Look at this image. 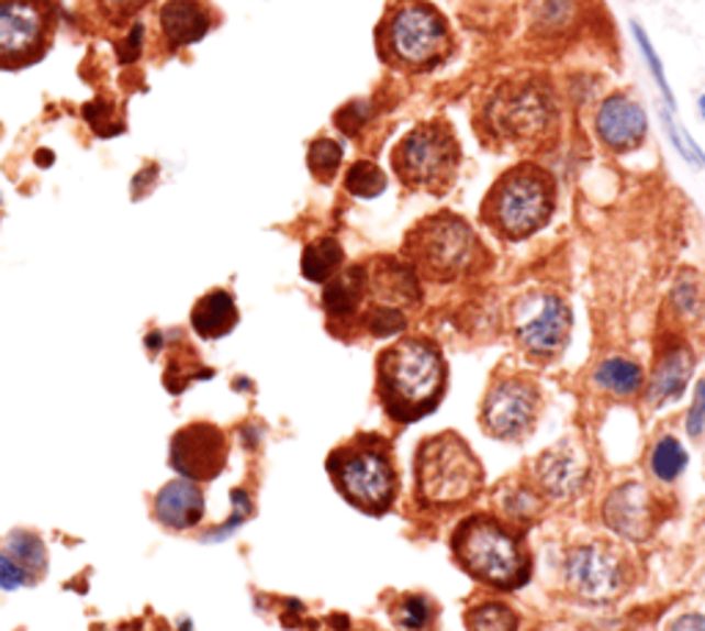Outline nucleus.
<instances>
[{
	"label": "nucleus",
	"instance_id": "nucleus-17",
	"mask_svg": "<svg viewBox=\"0 0 705 631\" xmlns=\"http://www.w3.org/2000/svg\"><path fill=\"white\" fill-rule=\"evenodd\" d=\"M595 133L606 150L631 152L642 146L648 135V113L631 97L612 95L601 102L595 113Z\"/></svg>",
	"mask_w": 705,
	"mask_h": 631
},
{
	"label": "nucleus",
	"instance_id": "nucleus-42",
	"mask_svg": "<svg viewBox=\"0 0 705 631\" xmlns=\"http://www.w3.org/2000/svg\"><path fill=\"white\" fill-rule=\"evenodd\" d=\"M146 0H97V7L102 9V14L113 20V23H122V20H130Z\"/></svg>",
	"mask_w": 705,
	"mask_h": 631
},
{
	"label": "nucleus",
	"instance_id": "nucleus-26",
	"mask_svg": "<svg viewBox=\"0 0 705 631\" xmlns=\"http://www.w3.org/2000/svg\"><path fill=\"white\" fill-rule=\"evenodd\" d=\"M389 612L403 631H427L436 620V604L422 593H403L394 598Z\"/></svg>",
	"mask_w": 705,
	"mask_h": 631
},
{
	"label": "nucleus",
	"instance_id": "nucleus-20",
	"mask_svg": "<svg viewBox=\"0 0 705 631\" xmlns=\"http://www.w3.org/2000/svg\"><path fill=\"white\" fill-rule=\"evenodd\" d=\"M694 373V353L689 345H670L656 362L650 373V384L645 389V400L650 408H661L675 402L686 391Z\"/></svg>",
	"mask_w": 705,
	"mask_h": 631
},
{
	"label": "nucleus",
	"instance_id": "nucleus-2",
	"mask_svg": "<svg viewBox=\"0 0 705 631\" xmlns=\"http://www.w3.org/2000/svg\"><path fill=\"white\" fill-rule=\"evenodd\" d=\"M452 554L471 579L496 590H518L533 574V557L524 538L488 513H477L458 524Z\"/></svg>",
	"mask_w": 705,
	"mask_h": 631
},
{
	"label": "nucleus",
	"instance_id": "nucleus-1",
	"mask_svg": "<svg viewBox=\"0 0 705 631\" xmlns=\"http://www.w3.org/2000/svg\"><path fill=\"white\" fill-rule=\"evenodd\" d=\"M447 391V362L436 342L409 336L378 356V395L394 422H419Z\"/></svg>",
	"mask_w": 705,
	"mask_h": 631
},
{
	"label": "nucleus",
	"instance_id": "nucleus-27",
	"mask_svg": "<svg viewBox=\"0 0 705 631\" xmlns=\"http://www.w3.org/2000/svg\"><path fill=\"white\" fill-rule=\"evenodd\" d=\"M518 612L504 601H480L466 612L469 631H518Z\"/></svg>",
	"mask_w": 705,
	"mask_h": 631
},
{
	"label": "nucleus",
	"instance_id": "nucleus-3",
	"mask_svg": "<svg viewBox=\"0 0 705 631\" xmlns=\"http://www.w3.org/2000/svg\"><path fill=\"white\" fill-rule=\"evenodd\" d=\"M557 185L540 166H515L493 182L482 204V219L504 241H526L549 224Z\"/></svg>",
	"mask_w": 705,
	"mask_h": 631
},
{
	"label": "nucleus",
	"instance_id": "nucleus-43",
	"mask_svg": "<svg viewBox=\"0 0 705 631\" xmlns=\"http://www.w3.org/2000/svg\"><path fill=\"white\" fill-rule=\"evenodd\" d=\"M141 42H144V29H141V25L135 23L133 31L127 34V40H124V45L116 47L119 62H122V64L135 62V58H138V53H141Z\"/></svg>",
	"mask_w": 705,
	"mask_h": 631
},
{
	"label": "nucleus",
	"instance_id": "nucleus-24",
	"mask_svg": "<svg viewBox=\"0 0 705 631\" xmlns=\"http://www.w3.org/2000/svg\"><path fill=\"white\" fill-rule=\"evenodd\" d=\"M593 380L615 397H634L645 389V369L623 356H609L595 367Z\"/></svg>",
	"mask_w": 705,
	"mask_h": 631
},
{
	"label": "nucleus",
	"instance_id": "nucleus-14",
	"mask_svg": "<svg viewBox=\"0 0 705 631\" xmlns=\"http://www.w3.org/2000/svg\"><path fill=\"white\" fill-rule=\"evenodd\" d=\"M230 444L221 428L210 422H193L171 439V466L186 480L208 483L224 472Z\"/></svg>",
	"mask_w": 705,
	"mask_h": 631
},
{
	"label": "nucleus",
	"instance_id": "nucleus-44",
	"mask_svg": "<svg viewBox=\"0 0 705 631\" xmlns=\"http://www.w3.org/2000/svg\"><path fill=\"white\" fill-rule=\"evenodd\" d=\"M667 631H705V615L686 612L675 620Z\"/></svg>",
	"mask_w": 705,
	"mask_h": 631
},
{
	"label": "nucleus",
	"instance_id": "nucleus-8",
	"mask_svg": "<svg viewBox=\"0 0 705 631\" xmlns=\"http://www.w3.org/2000/svg\"><path fill=\"white\" fill-rule=\"evenodd\" d=\"M392 166L411 188L444 193L460 166V146L452 128L444 122L416 124L394 146Z\"/></svg>",
	"mask_w": 705,
	"mask_h": 631
},
{
	"label": "nucleus",
	"instance_id": "nucleus-25",
	"mask_svg": "<svg viewBox=\"0 0 705 631\" xmlns=\"http://www.w3.org/2000/svg\"><path fill=\"white\" fill-rule=\"evenodd\" d=\"M342 263H345V252H342L339 241L336 237H320V241H312L303 248L301 270L314 285H325V281L339 274Z\"/></svg>",
	"mask_w": 705,
	"mask_h": 631
},
{
	"label": "nucleus",
	"instance_id": "nucleus-6",
	"mask_svg": "<svg viewBox=\"0 0 705 631\" xmlns=\"http://www.w3.org/2000/svg\"><path fill=\"white\" fill-rule=\"evenodd\" d=\"M493 139L513 146H538L557 130V97L546 80H504L482 108Z\"/></svg>",
	"mask_w": 705,
	"mask_h": 631
},
{
	"label": "nucleus",
	"instance_id": "nucleus-10",
	"mask_svg": "<svg viewBox=\"0 0 705 631\" xmlns=\"http://www.w3.org/2000/svg\"><path fill=\"white\" fill-rule=\"evenodd\" d=\"M47 0H0V69H20L45 58L53 40Z\"/></svg>",
	"mask_w": 705,
	"mask_h": 631
},
{
	"label": "nucleus",
	"instance_id": "nucleus-18",
	"mask_svg": "<svg viewBox=\"0 0 705 631\" xmlns=\"http://www.w3.org/2000/svg\"><path fill=\"white\" fill-rule=\"evenodd\" d=\"M367 285H370V303H383V307H416L422 301L419 274L409 259L398 257H378L372 268H367Z\"/></svg>",
	"mask_w": 705,
	"mask_h": 631
},
{
	"label": "nucleus",
	"instance_id": "nucleus-19",
	"mask_svg": "<svg viewBox=\"0 0 705 631\" xmlns=\"http://www.w3.org/2000/svg\"><path fill=\"white\" fill-rule=\"evenodd\" d=\"M213 29V12L204 0H168L160 9V34L171 51L202 42Z\"/></svg>",
	"mask_w": 705,
	"mask_h": 631
},
{
	"label": "nucleus",
	"instance_id": "nucleus-12",
	"mask_svg": "<svg viewBox=\"0 0 705 631\" xmlns=\"http://www.w3.org/2000/svg\"><path fill=\"white\" fill-rule=\"evenodd\" d=\"M540 389L524 375H507L493 380L480 408V422L488 436L515 442L524 439L538 422Z\"/></svg>",
	"mask_w": 705,
	"mask_h": 631
},
{
	"label": "nucleus",
	"instance_id": "nucleus-21",
	"mask_svg": "<svg viewBox=\"0 0 705 631\" xmlns=\"http://www.w3.org/2000/svg\"><path fill=\"white\" fill-rule=\"evenodd\" d=\"M367 296H370V285H367V265H350V268L339 270L334 279L325 281V290H323L325 314H328L334 323H350V320L361 318Z\"/></svg>",
	"mask_w": 705,
	"mask_h": 631
},
{
	"label": "nucleus",
	"instance_id": "nucleus-13",
	"mask_svg": "<svg viewBox=\"0 0 705 631\" xmlns=\"http://www.w3.org/2000/svg\"><path fill=\"white\" fill-rule=\"evenodd\" d=\"M571 309L555 292H535L515 303V340L533 358H551L571 334Z\"/></svg>",
	"mask_w": 705,
	"mask_h": 631
},
{
	"label": "nucleus",
	"instance_id": "nucleus-36",
	"mask_svg": "<svg viewBox=\"0 0 705 631\" xmlns=\"http://www.w3.org/2000/svg\"><path fill=\"white\" fill-rule=\"evenodd\" d=\"M672 307L681 314H686V318H697L700 309H703L697 276H694V279L692 276H681V279H678L675 290H672Z\"/></svg>",
	"mask_w": 705,
	"mask_h": 631
},
{
	"label": "nucleus",
	"instance_id": "nucleus-34",
	"mask_svg": "<svg viewBox=\"0 0 705 631\" xmlns=\"http://www.w3.org/2000/svg\"><path fill=\"white\" fill-rule=\"evenodd\" d=\"M36 582L40 579L9 549L0 546V590H20V587L36 585Z\"/></svg>",
	"mask_w": 705,
	"mask_h": 631
},
{
	"label": "nucleus",
	"instance_id": "nucleus-37",
	"mask_svg": "<svg viewBox=\"0 0 705 631\" xmlns=\"http://www.w3.org/2000/svg\"><path fill=\"white\" fill-rule=\"evenodd\" d=\"M661 119H664V130H667V135H670L672 146H675V150H678V155H681L686 163H697V166L705 168V155H703V152H700V146L694 144V141L689 139V135L683 133L681 128H678V122H672L670 113H664V117H661Z\"/></svg>",
	"mask_w": 705,
	"mask_h": 631
},
{
	"label": "nucleus",
	"instance_id": "nucleus-16",
	"mask_svg": "<svg viewBox=\"0 0 705 631\" xmlns=\"http://www.w3.org/2000/svg\"><path fill=\"white\" fill-rule=\"evenodd\" d=\"M653 508V497L642 483H623L606 494L601 516L615 535L628 538V541H645L656 524Z\"/></svg>",
	"mask_w": 705,
	"mask_h": 631
},
{
	"label": "nucleus",
	"instance_id": "nucleus-11",
	"mask_svg": "<svg viewBox=\"0 0 705 631\" xmlns=\"http://www.w3.org/2000/svg\"><path fill=\"white\" fill-rule=\"evenodd\" d=\"M628 560L609 541H590L573 549L566 560V582L584 601H612L628 585Z\"/></svg>",
	"mask_w": 705,
	"mask_h": 631
},
{
	"label": "nucleus",
	"instance_id": "nucleus-39",
	"mask_svg": "<svg viewBox=\"0 0 705 631\" xmlns=\"http://www.w3.org/2000/svg\"><path fill=\"white\" fill-rule=\"evenodd\" d=\"M83 117L89 119V124H91V128H94L100 135H108L105 124H113V130H116V133H119V130H122V122H119V119H113V108L108 106V102H102V100L89 102V106L83 108Z\"/></svg>",
	"mask_w": 705,
	"mask_h": 631
},
{
	"label": "nucleus",
	"instance_id": "nucleus-32",
	"mask_svg": "<svg viewBox=\"0 0 705 631\" xmlns=\"http://www.w3.org/2000/svg\"><path fill=\"white\" fill-rule=\"evenodd\" d=\"M361 323L372 336H398L409 329V314L398 307H383V303H370L361 312Z\"/></svg>",
	"mask_w": 705,
	"mask_h": 631
},
{
	"label": "nucleus",
	"instance_id": "nucleus-7",
	"mask_svg": "<svg viewBox=\"0 0 705 631\" xmlns=\"http://www.w3.org/2000/svg\"><path fill=\"white\" fill-rule=\"evenodd\" d=\"M416 494L422 505L455 508L474 499L482 488V466L458 433H438L416 450Z\"/></svg>",
	"mask_w": 705,
	"mask_h": 631
},
{
	"label": "nucleus",
	"instance_id": "nucleus-28",
	"mask_svg": "<svg viewBox=\"0 0 705 631\" xmlns=\"http://www.w3.org/2000/svg\"><path fill=\"white\" fill-rule=\"evenodd\" d=\"M689 455L675 436H661L650 453V469L661 483H675L686 469Z\"/></svg>",
	"mask_w": 705,
	"mask_h": 631
},
{
	"label": "nucleus",
	"instance_id": "nucleus-40",
	"mask_svg": "<svg viewBox=\"0 0 705 631\" xmlns=\"http://www.w3.org/2000/svg\"><path fill=\"white\" fill-rule=\"evenodd\" d=\"M703 428H705V378L697 380V386H694V400L686 417V433L692 439H700Z\"/></svg>",
	"mask_w": 705,
	"mask_h": 631
},
{
	"label": "nucleus",
	"instance_id": "nucleus-4",
	"mask_svg": "<svg viewBox=\"0 0 705 631\" xmlns=\"http://www.w3.org/2000/svg\"><path fill=\"white\" fill-rule=\"evenodd\" d=\"M328 475L336 491L365 513L381 516L398 499V469L392 447L376 433H361L328 455Z\"/></svg>",
	"mask_w": 705,
	"mask_h": 631
},
{
	"label": "nucleus",
	"instance_id": "nucleus-22",
	"mask_svg": "<svg viewBox=\"0 0 705 631\" xmlns=\"http://www.w3.org/2000/svg\"><path fill=\"white\" fill-rule=\"evenodd\" d=\"M155 516L168 530H191L204 516V494L193 480H174L155 497Z\"/></svg>",
	"mask_w": 705,
	"mask_h": 631
},
{
	"label": "nucleus",
	"instance_id": "nucleus-45",
	"mask_svg": "<svg viewBox=\"0 0 705 631\" xmlns=\"http://www.w3.org/2000/svg\"><path fill=\"white\" fill-rule=\"evenodd\" d=\"M36 160H40V163H51L53 155H45V152H40V155H36Z\"/></svg>",
	"mask_w": 705,
	"mask_h": 631
},
{
	"label": "nucleus",
	"instance_id": "nucleus-5",
	"mask_svg": "<svg viewBox=\"0 0 705 631\" xmlns=\"http://www.w3.org/2000/svg\"><path fill=\"white\" fill-rule=\"evenodd\" d=\"M485 257V248L469 221L452 213L422 219L405 237V259L414 265L416 274L441 285L477 274Z\"/></svg>",
	"mask_w": 705,
	"mask_h": 631
},
{
	"label": "nucleus",
	"instance_id": "nucleus-46",
	"mask_svg": "<svg viewBox=\"0 0 705 631\" xmlns=\"http://www.w3.org/2000/svg\"><path fill=\"white\" fill-rule=\"evenodd\" d=\"M700 113H703V119H705V95L700 97Z\"/></svg>",
	"mask_w": 705,
	"mask_h": 631
},
{
	"label": "nucleus",
	"instance_id": "nucleus-30",
	"mask_svg": "<svg viewBox=\"0 0 705 631\" xmlns=\"http://www.w3.org/2000/svg\"><path fill=\"white\" fill-rule=\"evenodd\" d=\"M3 549H9V552H12L14 557H18L20 563H23L25 568H29L31 574L36 576V579H42V576H45V571H47V549H45V543H42L40 535H34V532L18 530V532H12V535L7 538Z\"/></svg>",
	"mask_w": 705,
	"mask_h": 631
},
{
	"label": "nucleus",
	"instance_id": "nucleus-29",
	"mask_svg": "<svg viewBox=\"0 0 705 631\" xmlns=\"http://www.w3.org/2000/svg\"><path fill=\"white\" fill-rule=\"evenodd\" d=\"M345 188L347 193L359 196V199H378L387 190V174L372 160L352 163L345 174Z\"/></svg>",
	"mask_w": 705,
	"mask_h": 631
},
{
	"label": "nucleus",
	"instance_id": "nucleus-41",
	"mask_svg": "<svg viewBox=\"0 0 705 631\" xmlns=\"http://www.w3.org/2000/svg\"><path fill=\"white\" fill-rule=\"evenodd\" d=\"M367 122V106L365 102H350L347 108H342L336 113V128L347 135H356V130Z\"/></svg>",
	"mask_w": 705,
	"mask_h": 631
},
{
	"label": "nucleus",
	"instance_id": "nucleus-33",
	"mask_svg": "<svg viewBox=\"0 0 705 631\" xmlns=\"http://www.w3.org/2000/svg\"><path fill=\"white\" fill-rule=\"evenodd\" d=\"M499 502H502V508H504V513L510 516V519H515V521H533L535 516L540 513V494L538 491H533V488L529 486H510V488H504V494H502V499H499Z\"/></svg>",
	"mask_w": 705,
	"mask_h": 631
},
{
	"label": "nucleus",
	"instance_id": "nucleus-9",
	"mask_svg": "<svg viewBox=\"0 0 705 631\" xmlns=\"http://www.w3.org/2000/svg\"><path fill=\"white\" fill-rule=\"evenodd\" d=\"M387 53L405 69H427L447 58L452 47L449 25L441 14L422 0H405L383 29Z\"/></svg>",
	"mask_w": 705,
	"mask_h": 631
},
{
	"label": "nucleus",
	"instance_id": "nucleus-38",
	"mask_svg": "<svg viewBox=\"0 0 705 631\" xmlns=\"http://www.w3.org/2000/svg\"><path fill=\"white\" fill-rule=\"evenodd\" d=\"M573 14H577V0H544V7H540V23L560 31L562 25L571 23Z\"/></svg>",
	"mask_w": 705,
	"mask_h": 631
},
{
	"label": "nucleus",
	"instance_id": "nucleus-31",
	"mask_svg": "<svg viewBox=\"0 0 705 631\" xmlns=\"http://www.w3.org/2000/svg\"><path fill=\"white\" fill-rule=\"evenodd\" d=\"M342 157H345V150H342L339 141L334 139H314L309 144V171L320 179V182H331V179L339 174Z\"/></svg>",
	"mask_w": 705,
	"mask_h": 631
},
{
	"label": "nucleus",
	"instance_id": "nucleus-35",
	"mask_svg": "<svg viewBox=\"0 0 705 631\" xmlns=\"http://www.w3.org/2000/svg\"><path fill=\"white\" fill-rule=\"evenodd\" d=\"M631 31H634V40H637L639 51H642L645 64H648L650 73H653V78H656V84H659L661 95H664V100L670 102L672 108H675V97H672L670 84H667V73H664V64H661L659 53H656V47L650 45V40H648V34H645L642 25H639V23H631Z\"/></svg>",
	"mask_w": 705,
	"mask_h": 631
},
{
	"label": "nucleus",
	"instance_id": "nucleus-15",
	"mask_svg": "<svg viewBox=\"0 0 705 631\" xmlns=\"http://www.w3.org/2000/svg\"><path fill=\"white\" fill-rule=\"evenodd\" d=\"M588 477L590 455L573 442H560L535 461V483L551 499H573Z\"/></svg>",
	"mask_w": 705,
	"mask_h": 631
},
{
	"label": "nucleus",
	"instance_id": "nucleus-23",
	"mask_svg": "<svg viewBox=\"0 0 705 631\" xmlns=\"http://www.w3.org/2000/svg\"><path fill=\"white\" fill-rule=\"evenodd\" d=\"M240 314H237V303L232 298V292L213 290L204 298H199V303L191 312V325L202 340H219L226 336L237 325Z\"/></svg>",
	"mask_w": 705,
	"mask_h": 631
}]
</instances>
